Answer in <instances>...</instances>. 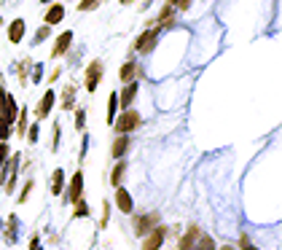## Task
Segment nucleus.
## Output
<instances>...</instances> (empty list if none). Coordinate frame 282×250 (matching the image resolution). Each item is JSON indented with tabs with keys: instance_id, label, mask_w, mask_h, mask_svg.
<instances>
[{
	"instance_id": "obj_9",
	"label": "nucleus",
	"mask_w": 282,
	"mask_h": 250,
	"mask_svg": "<svg viewBox=\"0 0 282 250\" xmlns=\"http://www.w3.org/2000/svg\"><path fill=\"white\" fill-rule=\"evenodd\" d=\"M135 97H137V84H135V81H129V84H127V89H124L121 95H119V108H124V111H127V108H129L132 103H135Z\"/></svg>"
},
{
	"instance_id": "obj_4",
	"label": "nucleus",
	"mask_w": 282,
	"mask_h": 250,
	"mask_svg": "<svg viewBox=\"0 0 282 250\" xmlns=\"http://www.w3.org/2000/svg\"><path fill=\"white\" fill-rule=\"evenodd\" d=\"M164 237H167V229L164 226H153L151 234H145V242H143V250H159Z\"/></svg>"
},
{
	"instance_id": "obj_37",
	"label": "nucleus",
	"mask_w": 282,
	"mask_h": 250,
	"mask_svg": "<svg viewBox=\"0 0 282 250\" xmlns=\"http://www.w3.org/2000/svg\"><path fill=\"white\" fill-rule=\"evenodd\" d=\"M41 78H43V67L38 65V67H35V73H33V81H41Z\"/></svg>"
},
{
	"instance_id": "obj_19",
	"label": "nucleus",
	"mask_w": 282,
	"mask_h": 250,
	"mask_svg": "<svg viewBox=\"0 0 282 250\" xmlns=\"http://www.w3.org/2000/svg\"><path fill=\"white\" fill-rule=\"evenodd\" d=\"M135 73H137L135 62H124V65H121V70H119V78H121L124 84H129L132 78H135Z\"/></svg>"
},
{
	"instance_id": "obj_41",
	"label": "nucleus",
	"mask_w": 282,
	"mask_h": 250,
	"mask_svg": "<svg viewBox=\"0 0 282 250\" xmlns=\"http://www.w3.org/2000/svg\"><path fill=\"white\" fill-rule=\"evenodd\" d=\"M121 3H124V6H129V3H132V0H121Z\"/></svg>"
},
{
	"instance_id": "obj_38",
	"label": "nucleus",
	"mask_w": 282,
	"mask_h": 250,
	"mask_svg": "<svg viewBox=\"0 0 282 250\" xmlns=\"http://www.w3.org/2000/svg\"><path fill=\"white\" fill-rule=\"evenodd\" d=\"M6 97H9V95H6L3 89H0V116H3V108H6Z\"/></svg>"
},
{
	"instance_id": "obj_20",
	"label": "nucleus",
	"mask_w": 282,
	"mask_h": 250,
	"mask_svg": "<svg viewBox=\"0 0 282 250\" xmlns=\"http://www.w3.org/2000/svg\"><path fill=\"white\" fill-rule=\"evenodd\" d=\"M191 250H215V242H213V237H210V234H199V239L194 242Z\"/></svg>"
},
{
	"instance_id": "obj_10",
	"label": "nucleus",
	"mask_w": 282,
	"mask_h": 250,
	"mask_svg": "<svg viewBox=\"0 0 282 250\" xmlns=\"http://www.w3.org/2000/svg\"><path fill=\"white\" fill-rule=\"evenodd\" d=\"M129 151V135H119L113 140V148H111V156L113 159H124V153Z\"/></svg>"
},
{
	"instance_id": "obj_14",
	"label": "nucleus",
	"mask_w": 282,
	"mask_h": 250,
	"mask_svg": "<svg viewBox=\"0 0 282 250\" xmlns=\"http://www.w3.org/2000/svg\"><path fill=\"white\" fill-rule=\"evenodd\" d=\"M124 175H127V161H124V159H116V167H113V173H111V183L116 186V189L124 183Z\"/></svg>"
},
{
	"instance_id": "obj_32",
	"label": "nucleus",
	"mask_w": 282,
	"mask_h": 250,
	"mask_svg": "<svg viewBox=\"0 0 282 250\" xmlns=\"http://www.w3.org/2000/svg\"><path fill=\"white\" fill-rule=\"evenodd\" d=\"M169 6H175V9H180V11H185L188 6H191V0H169Z\"/></svg>"
},
{
	"instance_id": "obj_8",
	"label": "nucleus",
	"mask_w": 282,
	"mask_h": 250,
	"mask_svg": "<svg viewBox=\"0 0 282 250\" xmlns=\"http://www.w3.org/2000/svg\"><path fill=\"white\" fill-rule=\"evenodd\" d=\"M70 43H73V33L70 30H65L59 38H57V43H54V49H51V57H62L67 49H70Z\"/></svg>"
},
{
	"instance_id": "obj_17",
	"label": "nucleus",
	"mask_w": 282,
	"mask_h": 250,
	"mask_svg": "<svg viewBox=\"0 0 282 250\" xmlns=\"http://www.w3.org/2000/svg\"><path fill=\"white\" fill-rule=\"evenodd\" d=\"M17 116H19V108H17V103H14V97H6V108H3V119L9 121V124H14L17 121Z\"/></svg>"
},
{
	"instance_id": "obj_12",
	"label": "nucleus",
	"mask_w": 282,
	"mask_h": 250,
	"mask_svg": "<svg viewBox=\"0 0 282 250\" xmlns=\"http://www.w3.org/2000/svg\"><path fill=\"white\" fill-rule=\"evenodd\" d=\"M199 234H202V231H199V226H188V231L183 234V239H180V245H177V247H180V250H191V247H194V242L199 239Z\"/></svg>"
},
{
	"instance_id": "obj_45",
	"label": "nucleus",
	"mask_w": 282,
	"mask_h": 250,
	"mask_svg": "<svg viewBox=\"0 0 282 250\" xmlns=\"http://www.w3.org/2000/svg\"><path fill=\"white\" fill-rule=\"evenodd\" d=\"M35 250H41V247H35Z\"/></svg>"
},
{
	"instance_id": "obj_35",
	"label": "nucleus",
	"mask_w": 282,
	"mask_h": 250,
	"mask_svg": "<svg viewBox=\"0 0 282 250\" xmlns=\"http://www.w3.org/2000/svg\"><path fill=\"white\" fill-rule=\"evenodd\" d=\"M108 213H111V210H108V202H105V205H103V221H100V226H103V229L108 226Z\"/></svg>"
},
{
	"instance_id": "obj_31",
	"label": "nucleus",
	"mask_w": 282,
	"mask_h": 250,
	"mask_svg": "<svg viewBox=\"0 0 282 250\" xmlns=\"http://www.w3.org/2000/svg\"><path fill=\"white\" fill-rule=\"evenodd\" d=\"M59 129H62V127H59V121H57V124H54V140H51V148H54V151L59 148Z\"/></svg>"
},
{
	"instance_id": "obj_36",
	"label": "nucleus",
	"mask_w": 282,
	"mask_h": 250,
	"mask_svg": "<svg viewBox=\"0 0 282 250\" xmlns=\"http://www.w3.org/2000/svg\"><path fill=\"white\" fill-rule=\"evenodd\" d=\"M27 140H30V143H35V140H38V127H30V132H27Z\"/></svg>"
},
{
	"instance_id": "obj_15",
	"label": "nucleus",
	"mask_w": 282,
	"mask_h": 250,
	"mask_svg": "<svg viewBox=\"0 0 282 250\" xmlns=\"http://www.w3.org/2000/svg\"><path fill=\"white\" fill-rule=\"evenodd\" d=\"M22 38H25V22H22V19H14L11 27H9V41H11V43H19Z\"/></svg>"
},
{
	"instance_id": "obj_26",
	"label": "nucleus",
	"mask_w": 282,
	"mask_h": 250,
	"mask_svg": "<svg viewBox=\"0 0 282 250\" xmlns=\"http://www.w3.org/2000/svg\"><path fill=\"white\" fill-rule=\"evenodd\" d=\"M83 124H86V111H83V108H78V111H75V129H83Z\"/></svg>"
},
{
	"instance_id": "obj_16",
	"label": "nucleus",
	"mask_w": 282,
	"mask_h": 250,
	"mask_svg": "<svg viewBox=\"0 0 282 250\" xmlns=\"http://www.w3.org/2000/svg\"><path fill=\"white\" fill-rule=\"evenodd\" d=\"M6 170H9V181H6V191H14V178H17V170H19V156H11V159H9V167H6Z\"/></svg>"
},
{
	"instance_id": "obj_7",
	"label": "nucleus",
	"mask_w": 282,
	"mask_h": 250,
	"mask_svg": "<svg viewBox=\"0 0 282 250\" xmlns=\"http://www.w3.org/2000/svg\"><path fill=\"white\" fill-rule=\"evenodd\" d=\"M81 191H83V173L78 170L73 175V181H70V189H67V199L65 202H78L81 199Z\"/></svg>"
},
{
	"instance_id": "obj_28",
	"label": "nucleus",
	"mask_w": 282,
	"mask_h": 250,
	"mask_svg": "<svg viewBox=\"0 0 282 250\" xmlns=\"http://www.w3.org/2000/svg\"><path fill=\"white\" fill-rule=\"evenodd\" d=\"M97 6H100V0H81L78 9H81V11H91V9H97Z\"/></svg>"
},
{
	"instance_id": "obj_3",
	"label": "nucleus",
	"mask_w": 282,
	"mask_h": 250,
	"mask_svg": "<svg viewBox=\"0 0 282 250\" xmlns=\"http://www.w3.org/2000/svg\"><path fill=\"white\" fill-rule=\"evenodd\" d=\"M103 78V62L94 59L89 67H86V92H97V84Z\"/></svg>"
},
{
	"instance_id": "obj_22",
	"label": "nucleus",
	"mask_w": 282,
	"mask_h": 250,
	"mask_svg": "<svg viewBox=\"0 0 282 250\" xmlns=\"http://www.w3.org/2000/svg\"><path fill=\"white\" fill-rule=\"evenodd\" d=\"M75 108V87L65 89V100H62V111H73Z\"/></svg>"
},
{
	"instance_id": "obj_30",
	"label": "nucleus",
	"mask_w": 282,
	"mask_h": 250,
	"mask_svg": "<svg viewBox=\"0 0 282 250\" xmlns=\"http://www.w3.org/2000/svg\"><path fill=\"white\" fill-rule=\"evenodd\" d=\"M30 191H33V181H27V186L22 189V194H19V202H27V199H30Z\"/></svg>"
},
{
	"instance_id": "obj_29",
	"label": "nucleus",
	"mask_w": 282,
	"mask_h": 250,
	"mask_svg": "<svg viewBox=\"0 0 282 250\" xmlns=\"http://www.w3.org/2000/svg\"><path fill=\"white\" fill-rule=\"evenodd\" d=\"M49 33H51V30H49V25H46V27H41V30H38V33H35V43L46 41V38H49Z\"/></svg>"
},
{
	"instance_id": "obj_27",
	"label": "nucleus",
	"mask_w": 282,
	"mask_h": 250,
	"mask_svg": "<svg viewBox=\"0 0 282 250\" xmlns=\"http://www.w3.org/2000/svg\"><path fill=\"white\" fill-rule=\"evenodd\" d=\"M9 145H6V143H0V167H6V161H9Z\"/></svg>"
},
{
	"instance_id": "obj_42",
	"label": "nucleus",
	"mask_w": 282,
	"mask_h": 250,
	"mask_svg": "<svg viewBox=\"0 0 282 250\" xmlns=\"http://www.w3.org/2000/svg\"><path fill=\"white\" fill-rule=\"evenodd\" d=\"M41 3H54V0H41Z\"/></svg>"
},
{
	"instance_id": "obj_23",
	"label": "nucleus",
	"mask_w": 282,
	"mask_h": 250,
	"mask_svg": "<svg viewBox=\"0 0 282 250\" xmlns=\"http://www.w3.org/2000/svg\"><path fill=\"white\" fill-rule=\"evenodd\" d=\"M116 113H119V95H111V100H108V124H113Z\"/></svg>"
},
{
	"instance_id": "obj_21",
	"label": "nucleus",
	"mask_w": 282,
	"mask_h": 250,
	"mask_svg": "<svg viewBox=\"0 0 282 250\" xmlns=\"http://www.w3.org/2000/svg\"><path fill=\"white\" fill-rule=\"evenodd\" d=\"M6 245H17V215L9 218V229H6Z\"/></svg>"
},
{
	"instance_id": "obj_5",
	"label": "nucleus",
	"mask_w": 282,
	"mask_h": 250,
	"mask_svg": "<svg viewBox=\"0 0 282 250\" xmlns=\"http://www.w3.org/2000/svg\"><path fill=\"white\" fill-rule=\"evenodd\" d=\"M156 223H159V213H151V215H140V218H135V231L140 234V237H145V234L151 231Z\"/></svg>"
},
{
	"instance_id": "obj_43",
	"label": "nucleus",
	"mask_w": 282,
	"mask_h": 250,
	"mask_svg": "<svg viewBox=\"0 0 282 250\" xmlns=\"http://www.w3.org/2000/svg\"><path fill=\"white\" fill-rule=\"evenodd\" d=\"M0 183H3V173H0Z\"/></svg>"
},
{
	"instance_id": "obj_33",
	"label": "nucleus",
	"mask_w": 282,
	"mask_h": 250,
	"mask_svg": "<svg viewBox=\"0 0 282 250\" xmlns=\"http://www.w3.org/2000/svg\"><path fill=\"white\" fill-rule=\"evenodd\" d=\"M17 119H19V135H22V132L27 129V111H22V113L17 116Z\"/></svg>"
},
{
	"instance_id": "obj_6",
	"label": "nucleus",
	"mask_w": 282,
	"mask_h": 250,
	"mask_svg": "<svg viewBox=\"0 0 282 250\" xmlns=\"http://www.w3.org/2000/svg\"><path fill=\"white\" fill-rule=\"evenodd\" d=\"M54 103H57V95L49 89V92H43V97H41V103H38V108H35V116L38 119H46V116L51 113V108H54Z\"/></svg>"
},
{
	"instance_id": "obj_24",
	"label": "nucleus",
	"mask_w": 282,
	"mask_h": 250,
	"mask_svg": "<svg viewBox=\"0 0 282 250\" xmlns=\"http://www.w3.org/2000/svg\"><path fill=\"white\" fill-rule=\"evenodd\" d=\"M73 205H75V218H86V215H89V205L83 202V197L78 199V202H73Z\"/></svg>"
},
{
	"instance_id": "obj_11",
	"label": "nucleus",
	"mask_w": 282,
	"mask_h": 250,
	"mask_svg": "<svg viewBox=\"0 0 282 250\" xmlns=\"http://www.w3.org/2000/svg\"><path fill=\"white\" fill-rule=\"evenodd\" d=\"M62 19H65V6H62V3H57V6H51V9L49 11H46V17H43V22H46V25H59V22Z\"/></svg>"
},
{
	"instance_id": "obj_13",
	"label": "nucleus",
	"mask_w": 282,
	"mask_h": 250,
	"mask_svg": "<svg viewBox=\"0 0 282 250\" xmlns=\"http://www.w3.org/2000/svg\"><path fill=\"white\" fill-rule=\"evenodd\" d=\"M116 207H119L121 213H132V197H129L127 189H121V186H119V191H116Z\"/></svg>"
},
{
	"instance_id": "obj_1",
	"label": "nucleus",
	"mask_w": 282,
	"mask_h": 250,
	"mask_svg": "<svg viewBox=\"0 0 282 250\" xmlns=\"http://www.w3.org/2000/svg\"><path fill=\"white\" fill-rule=\"evenodd\" d=\"M140 121H143V119H140V113L132 111V108H127L119 119H113V127H116L119 135H129V132H135L140 127Z\"/></svg>"
},
{
	"instance_id": "obj_25",
	"label": "nucleus",
	"mask_w": 282,
	"mask_h": 250,
	"mask_svg": "<svg viewBox=\"0 0 282 250\" xmlns=\"http://www.w3.org/2000/svg\"><path fill=\"white\" fill-rule=\"evenodd\" d=\"M9 135H11V124L3 119V116H0V143H6V140H9Z\"/></svg>"
},
{
	"instance_id": "obj_44",
	"label": "nucleus",
	"mask_w": 282,
	"mask_h": 250,
	"mask_svg": "<svg viewBox=\"0 0 282 250\" xmlns=\"http://www.w3.org/2000/svg\"><path fill=\"white\" fill-rule=\"evenodd\" d=\"M0 25H3V17H0Z\"/></svg>"
},
{
	"instance_id": "obj_18",
	"label": "nucleus",
	"mask_w": 282,
	"mask_h": 250,
	"mask_svg": "<svg viewBox=\"0 0 282 250\" xmlns=\"http://www.w3.org/2000/svg\"><path fill=\"white\" fill-rule=\"evenodd\" d=\"M62 189H65V173L62 170H54V181H51V194L54 197H59Z\"/></svg>"
},
{
	"instance_id": "obj_40",
	"label": "nucleus",
	"mask_w": 282,
	"mask_h": 250,
	"mask_svg": "<svg viewBox=\"0 0 282 250\" xmlns=\"http://www.w3.org/2000/svg\"><path fill=\"white\" fill-rule=\"evenodd\" d=\"M218 250H237L234 245H223V247H218Z\"/></svg>"
},
{
	"instance_id": "obj_39",
	"label": "nucleus",
	"mask_w": 282,
	"mask_h": 250,
	"mask_svg": "<svg viewBox=\"0 0 282 250\" xmlns=\"http://www.w3.org/2000/svg\"><path fill=\"white\" fill-rule=\"evenodd\" d=\"M35 247H41V239H38V234H35L33 239H30V250H35Z\"/></svg>"
},
{
	"instance_id": "obj_2",
	"label": "nucleus",
	"mask_w": 282,
	"mask_h": 250,
	"mask_svg": "<svg viewBox=\"0 0 282 250\" xmlns=\"http://www.w3.org/2000/svg\"><path fill=\"white\" fill-rule=\"evenodd\" d=\"M159 35H161V25H153L151 30H145V33L135 41V51L137 54H148L156 46V41H159Z\"/></svg>"
},
{
	"instance_id": "obj_34",
	"label": "nucleus",
	"mask_w": 282,
	"mask_h": 250,
	"mask_svg": "<svg viewBox=\"0 0 282 250\" xmlns=\"http://www.w3.org/2000/svg\"><path fill=\"white\" fill-rule=\"evenodd\" d=\"M239 247H242V250H258V247H255V245H253V242H250L247 237H242V239H239Z\"/></svg>"
}]
</instances>
